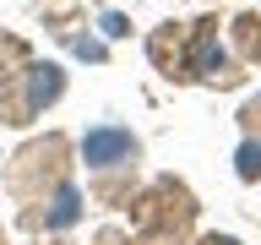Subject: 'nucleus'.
Returning <instances> with one entry per match:
<instances>
[{
  "label": "nucleus",
  "mask_w": 261,
  "mask_h": 245,
  "mask_svg": "<svg viewBox=\"0 0 261 245\" xmlns=\"http://www.w3.org/2000/svg\"><path fill=\"white\" fill-rule=\"evenodd\" d=\"M120 153H130V136H120V131H93V136H87V158L93 163L120 158Z\"/></svg>",
  "instance_id": "nucleus-1"
}]
</instances>
